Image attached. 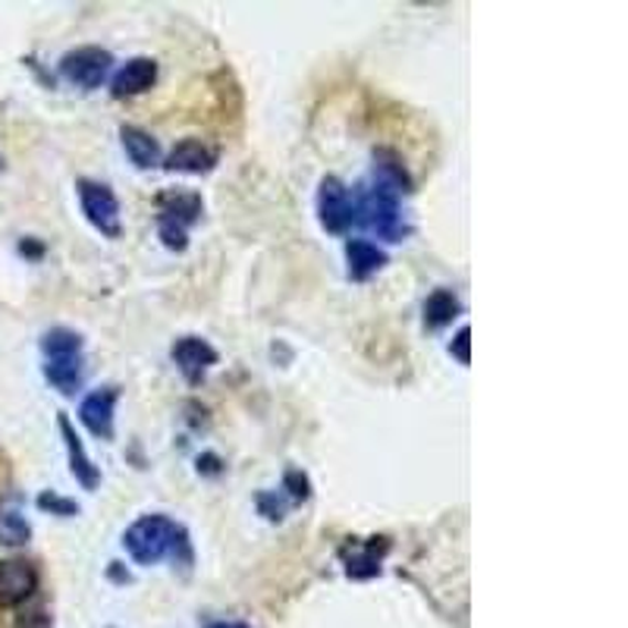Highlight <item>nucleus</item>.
<instances>
[{
  "label": "nucleus",
  "mask_w": 628,
  "mask_h": 628,
  "mask_svg": "<svg viewBox=\"0 0 628 628\" xmlns=\"http://www.w3.org/2000/svg\"><path fill=\"white\" fill-rule=\"evenodd\" d=\"M126 553L139 565H158L167 556H180V550L188 553V538L180 524L167 516H142L126 528L123 534Z\"/></svg>",
  "instance_id": "1"
},
{
  "label": "nucleus",
  "mask_w": 628,
  "mask_h": 628,
  "mask_svg": "<svg viewBox=\"0 0 628 628\" xmlns=\"http://www.w3.org/2000/svg\"><path fill=\"white\" fill-rule=\"evenodd\" d=\"M399 192L380 186L375 180L358 183L353 192V224L371 230L377 239L387 242H402L409 236V227L402 224V208H399Z\"/></svg>",
  "instance_id": "2"
},
{
  "label": "nucleus",
  "mask_w": 628,
  "mask_h": 628,
  "mask_svg": "<svg viewBox=\"0 0 628 628\" xmlns=\"http://www.w3.org/2000/svg\"><path fill=\"white\" fill-rule=\"evenodd\" d=\"M205 202L198 192L188 188H170L158 198V236L170 251L188 249V227L202 217Z\"/></svg>",
  "instance_id": "3"
},
{
  "label": "nucleus",
  "mask_w": 628,
  "mask_h": 628,
  "mask_svg": "<svg viewBox=\"0 0 628 628\" xmlns=\"http://www.w3.org/2000/svg\"><path fill=\"white\" fill-rule=\"evenodd\" d=\"M76 195H79L85 220L107 239H120L123 224H120V202H117L113 188L98 183V180H79Z\"/></svg>",
  "instance_id": "4"
},
{
  "label": "nucleus",
  "mask_w": 628,
  "mask_h": 628,
  "mask_svg": "<svg viewBox=\"0 0 628 628\" xmlns=\"http://www.w3.org/2000/svg\"><path fill=\"white\" fill-rule=\"evenodd\" d=\"M113 69V54L105 47H95V44H85L76 51H66L61 61V76L69 85L83 88V91H95L101 88L105 79Z\"/></svg>",
  "instance_id": "5"
},
{
  "label": "nucleus",
  "mask_w": 628,
  "mask_h": 628,
  "mask_svg": "<svg viewBox=\"0 0 628 628\" xmlns=\"http://www.w3.org/2000/svg\"><path fill=\"white\" fill-rule=\"evenodd\" d=\"M317 220L334 236H343L353 227V195L339 176H324L317 186Z\"/></svg>",
  "instance_id": "6"
},
{
  "label": "nucleus",
  "mask_w": 628,
  "mask_h": 628,
  "mask_svg": "<svg viewBox=\"0 0 628 628\" xmlns=\"http://www.w3.org/2000/svg\"><path fill=\"white\" fill-rule=\"evenodd\" d=\"M170 358H173V365L180 368V375L186 377V383H192V387H198L210 368L220 361L217 349L210 346L205 336H180L170 346Z\"/></svg>",
  "instance_id": "7"
},
{
  "label": "nucleus",
  "mask_w": 628,
  "mask_h": 628,
  "mask_svg": "<svg viewBox=\"0 0 628 628\" xmlns=\"http://www.w3.org/2000/svg\"><path fill=\"white\" fill-rule=\"evenodd\" d=\"M39 569L29 560H0V607H22L39 591Z\"/></svg>",
  "instance_id": "8"
},
{
  "label": "nucleus",
  "mask_w": 628,
  "mask_h": 628,
  "mask_svg": "<svg viewBox=\"0 0 628 628\" xmlns=\"http://www.w3.org/2000/svg\"><path fill=\"white\" fill-rule=\"evenodd\" d=\"M117 399H120V387L107 383L91 390L79 405V421L85 431L98 440H113V412H117Z\"/></svg>",
  "instance_id": "9"
},
{
  "label": "nucleus",
  "mask_w": 628,
  "mask_h": 628,
  "mask_svg": "<svg viewBox=\"0 0 628 628\" xmlns=\"http://www.w3.org/2000/svg\"><path fill=\"white\" fill-rule=\"evenodd\" d=\"M57 427H61V437H63V446H66V456H69V472H73V478L83 484L85 490H95L98 484H101V472H98V465L91 462V456L85 453L83 446V437L76 434V427H73V421L69 415H57Z\"/></svg>",
  "instance_id": "10"
},
{
  "label": "nucleus",
  "mask_w": 628,
  "mask_h": 628,
  "mask_svg": "<svg viewBox=\"0 0 628 628\" xmlns=\"http://www.w3.org/2000/svg\"><path fill=\"white\" fill-rule=\"evenodd\" d=\"M390 550L387 538H371L368 544H349L343 546V565H346V575L353 582H371L380 575V563Z\"/></svg>",
  "instance_id": "11"
},
{
  "label": "nucleus",
  "mask_w": 628,
  "mask_h": 628,
  "mask_svg": "<svg viewBox=\"0 0 628 628\" xmlns=\"http://www.w3.org/2000/svg\"><path fill=\"white\" fill-rule=\"evenodd\" d=\"M154 83H158V63L151 57H132L113 73L110 95L113 98H136V95H145Z\"/></svg>",
  "instance_id": "12"
},
{
  "label": "nucleus",
  "mask_w": 628,
  "mask_h": 628,
  "mask_svg": "<svg viewBox=\"0 0 628 628\" xmlns=\"http://www.w3.org/2000/svg\"><path fill=\"white\" fill-rule=\"evenodd\" d=\"M214 164H217V154H214L202 139H183V142H176V145L170 148L167 161H164V167H167L170 173H192V176L210 173Z\"/></svg>",
  "instance_id": "13"
},
{
  "label": "nucleus",
  "mask_w": 628,
  "mask_h": 628,
  "mask_svg": "<svg viewBox=\"0 0 628 628\" xmlns=\"http://www.w3.org/2000/svg\"><path fill=\"white\" fill-rule=\"evenodd\" d=\"M387 261H390V255L375 246L371 239H349L346 242V273H349V280H356V283H365V280H371L377 271H383L387 268Z\"/></svg>",
  "instance_id": "14"
},
{
  "label": "nucleus",
  "mask_w": 628,
  "mask_h": 628,
  "mask_svg": "<svg viewBox=\"0 0 628 628\" xmlns=\"http://www.w3.org/2000/svg\"><path fill=\"white\" fill-rule=\"evenodd\" d=\"M42 371L57 393L76 397V390L83 387L85 380V358L83 353H76V356H51L44 358Z\"/></svg>",
  "instance_id": "15"
},
{
  "label": "nucleus",
  "mask_w": 628,
  "mask_h": 628,
  "mask_svg": "<svg viewBox=\"0 0 628 628\" xmlns=\"http://www.w3.org/2000/svg\"><path fill=\"white\" fill-rule=\"evenodd\" d=\"M120 142H123V151L126 158L132 161V167L136 170H151L161 164V145H158V139L145 132V129H139V126H120Z\"/></svg>",
  "instance_id": "16"
},
{
  "label": "nucleus",
  "mask_w": 628,
  "mask_h": 628,
  "mask_svg": "<svg viewBox=\"0 0 628 628\" xmlns=\"http://www.w3.org/2000/svg\"><path fill=\"white\" fill-rule=\"evenodd\" d=\"M371 180L380 183V186L393 188V192H399V195H409V192H412V176H409V170L402 167V161H399L397 151H390V148H377L375 151Z\"/></svg>",
  "instance_id": "17"
},
{
  "label": "nucleus",
  "mask_w": 628,
  "mask_h": 628,
  "mask_svg": "<svg viewBox=\"0 0 628 628\" xmlns=\"http://www.w3.org/2000/svg\"><path fill=\"white\" fill-rule=\"evenodd\" d=\"M459 295L453 290H434L424 302V327L427 331H443L446 324H453L459 317Z\"/></svg>",
  "instance_id": "18"
},
{
  "label": "nucleus",
  "mask_w": 628,
  "mask_h": 628,
  "mask_svg": "<svg viewBox=\"0 0 628 628\" xmlns=\"http://www.w3.org/2000/svg\"><path fill=\"white\" fill-rule=\"evenodd\" d=\"M83 349H85L83 334H76V331H69V327H51V331L42 336V356L44 358L76 356V353H83Z\"/></svg>",
  "instance_id": "19"
},
{
  "label": "nucleus",
  "mask_w": 628,
  "mask_h": 628,
  "mask_svg": "<svg viewBox=\"0 0 628 628\" xmlns=\"http://www.w3.org/2000/svg\"><path fill=\"white\" fill-rule=\"evenodd\" d=\"M29 541H32V524L25 522L20 512L3 509L0 512V546L17 550V546H25Z\"/></svg>",
  "instance_id": "20"
},
{
  "label": "nucleus",
  "mask_w": 628,
  "mask_h": 628,
  "mask_svg": "<svg viewBox=\"0 0 628 628\" xmlns=\"http://www.w3.org/2000/svg\"><path fill=\"white\" fill-rule=\"evenodd\" d=\"M35 506H39L42 512L61 516V519H73V516H79V502L69 500V497H61V494H54V490H42V494H39V500H35Z\"/></svg>",
  "instance_id": "21"
},
{
  "label": "nucleus",
  "mask_w": 628,
  "mask_h": 628,
  "mask_svg": "<svg viewBox=\"0 0 628 628\" xmlns=\"http://www.w3.org/2000/svg\"><path fill=\"white\" fill-rule=\"evenodd\" d=\"M255 506H258V512H261L268 522H283V516H286V500H283L280 494H273V490H258Z\"/></svg>",
  "instance_id": "22"
},
{
  "label": "nucleus",
  "mask_w": 628,
  "mask_h": 628,
  "mask_svg": "<svg viewBox=\"0 0 628 628\" xmlns=\"http://www.w3.org/2000/svg\"><path fill=\"white\" fill-rule=\"evenodd\" d=\"M283 490L290 494V500L293 502H305L312 497V481H308V475H305L302 468H286V475H283Z\"/></svg>",
  "instance_id": "23"
},
{
  "label": "nucleus",
  "mask_w": 628,
  "mask_h": 628,
  "mask_svg": "<svg viewBox=\"0 0 628 628\" xmlns=\"http://www.w3.org/2000/svg\"><path fill=\"white\" fill-rule=\"evenodd\" d=\"M54 626V619H51V613H47V607H42V604H32V607H25L17 616V622H13V628H51Z\"/></svg>",
  "instance_id": "24"
},
{
  "label": "nucleus",
  "mask_w": 628,
  "mask_h": 628,
  "mask_svg": "<svg viewBox=\"0 0 628 628\" xmlns=\"http://www.w3.org/2000/svg\"><path fill=\"white\" fill-rule=\"evenodd\" d=\"M450 356L456 358L459 365H468L472 361V327H459L453 343H450Z\"/></svg>",
  "instance_id": "25"
},
{
  "label": "nucleus",
  "mask_w": 628,
  "mask_h": 628,
  "mask_svg": "<svg viewBox=\"0 0 628 628\" xmlns=\"http://www.w3.org/2000/svg\"><path fill=\"white\" fill-rule=\"evenodd\" d=\"M198 472L214 478V475L224 472V462H220V456H214V453H202V456H198Z\"/></svg>",
  "instance_id": "26"
},
{
  "label": "nucleus",
  "mask_w": 628,
  "mask_h": 628,
  "mask_svg": "<svg viewBox=\"0 0 628 628\" xmlns=\"http://www.w3.org/2000/svg\"><path fill=\"white\" fill-rule=\"evenodd\" d=\"M20 255L32 258V261H39V258H44V242H39L35 236H25L20 242Z\"/></svg>",
  "instance_id": "27"
},
{
  "label": "nucleus",
  "mask_w": 628,
  "mask_h": 628,
  "mask_svg": "<svg viewBox=\"0 0 628 628\" xmlns=\"http://www.w3.org/2000/svg\"><path fill=\"white\" fill-rule=\"evenodd\" d=\"M110 578H113V582H123V585H129V582H132V575H129V572H123V563H110Z\"/></svg>",
  "instance_id": "28"
},
{
  "label": "nucleus",
  "mask_w": 628,
  "mask_h": 628,
  "mask_svg": "<svg viewBox=\"0 0 628 628\" xmlns=\"http://www.w3.org/2000/svg\"><path fill=\"white\" fill-rule=\"evenodd\" d=\"M208 628H249V626H239V622H214Z\"/></svg>",
  "instance_id": "29"
}]
</instances>
